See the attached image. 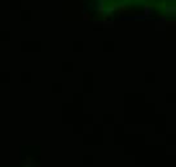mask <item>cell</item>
I'll return each instance as SVG.
<instances>
[{
    "label": "cell",
    "mask_w": 176,
    "mask_h": 167,
    "mask_svg": "<svg viewBox=\"0 0 176 167\" xmlns=\"http://www.w3.org/2000/svg\"><path fill=\"white\" fill-rule=\"evenodd\" d=\"M98 17H121L145 14L154 17H176V0H81Z\"/></svg>",
    "instance_id": "obj_1"
}]
</instances>
